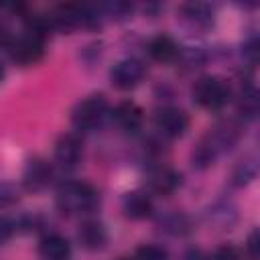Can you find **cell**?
I'll return each instance as SVG.
<instances>
[{"mask_svg": "<svg viewBox=\"0 0 260 260\" xmlns=\"http://www.w3.org/2000/svg\"><path fill=\"white\" fill-rule=\"evenodd\" d=\"M122 211L130 219H146L152 213V199L144 191H130L122 199Z\"/></svg>", "mask_w": 260, "mask_h": 260, "instance_id": "8fae6325", "label": "cell"}, {"mask_svg": "<svg viewBox=\"0 0 260 260\" xmlns=\"http://www.w3.org/2000/svg\"><path fill=\"white\" fill-rule=\"evenodd\" d=\"M106 112H108L106 98L102 93H91L75 104V108L71 112V122L79 130H91V128L100 126Z\"/></svg>", "mask_w": 260, "mask_h": 260, "instance_id": "3957f363", "label": "cell"}, {"mask_svg": "<svg viewBox=\"0 0 260 260\" xmlns=\"http://www.w3.org/2000/svg\"><path fill=\"white\" fill-rule=\"evenodd\" d=\"M185 260H211V256H207V254L201 252V250H191V252H187Z\"/></svg>", "mask_w": 260, "mask_h": 260, "instance_id": "d4e9b609", "label": "cell"}, {"mask_svg": "<svg viewBox=\"0 0 260 260\" xmlns=\"http://www.w3.org/2000/svg\"><path fill=\"white\" fill-rule=\"evenodd\" d=\"M211 260H240V254L236 252V248L232 246H221L213 256Z\"/></svg>", "mask_w": 260, "mask_h": 260, "instance_id": "7402d4cb", "label": "cell"}, {"mask_svg": "<svg viewBox=\"0 0 260 260\" xmlns=\"http://www.w3.org/2000/svg\"><path fill=\"white\" fill-rule=\"evenodd\" d=\"M10 43H12L10 30H8L4 24H0V47H10Z\"/></svg>", "mask_w": 260, "mask_h": 260, "instance_id": "cb8c5ba5", "label": "cell"}, {"mask_svg": "<svg viewBox=\"0 0 260 260\" xmlns=\"http://www.w3.org/2000/svg\"><path fill=\"white\" fill-rule=\"evenodd\" d=\"M81 156H83V142L77 134H73V132L63 134L55 142V160L61 167L71 169L81 160Z\"/></svg>", "mask_w": 260, "mask_h": 260, "instance_id": "9c48e42d", "label": "cell"}, {"mask_svg": "<svg viewBox=\"0 0 260 260\" xmlns=\"http://www.w3.org/2000/svg\"><path fill=\"white\" fill-rule=\"evenodd\" d=\"M2 79H4V65L0 63V81H2Z\"/></svg>", "mask_w": 260, "mask_h": 260, "instance_id": "484cf974", "label": "cell"}, {"mask_svg": "<svg viewBox=\"0 0 260 260\" xmlns=\"http://www.w3.org/2000/svg\"><path fill=\"white\" fill-rule=\"evenodd\" d=\"M53 181V167L41 156H32L22 171V185L28 191H43Z\"/></svg>", "mask_w": 260, "mask_h": 260, "instance_id": "52a82bcc", "label": "cell"}, {"mask_svg": "<svg viewBox=\"0 0 260 260\" xmlns=\"http://www.w3.org/2000/svg\"><path fill=\"white\" fill-rule=\"evenodd\" d=\"M114 120H116V124H118L122 130H126V132H136V130H140L144 116H142V110H140L134 102H122V104H118L116 110H114Z\"/></svg>", "mask_w": 260, "mask_h": 260, "instance_id": "4fadbf2b", "label": "cell"}, {"mask_svg": "<svg viewBox=\"0 0 260 260\" xmlns=\"http://www.w3.org/2000/svg\"><path fill=\"white\" fill-rule=\"evenodd\" d=\"M181 14L195 26H209L213 22V10L203 2H189L181 6Z\"/></svg>", "mask_w": 260, "mask_h": 260, "instance_id": "9a60e30c", "label": "cell"}, {"mask_svg": "<svg viewBox=\"0 0 260 260\" xmlns=\"http://www.w3.org/2000/svg\"><path fill=\"white\" fill-rule=\"evenodd\" d=\"M146 185L156 195H171L181 185V175L167 165H154L146 175Z\"/></svg>", "mask_w": 260, "mask_h": 260, "instance_id": "ba28073f", "label": "cell"}, {"mask_svg": "<svg viewBox=\"0 0 260 260\" xmlns=\"http://www.w3.org/2000/svg\"><path fill=\"white\" fill-rule=\"evenodd\" d=\"M240 112L246 118H254L258 114V93L254 89H248L240 98Z\"/></svg>", "mask_w": 260, "mask_h": 260, "instance_id": "ac0fdd59", "label": "cell"}, {"mask_svg": "<svg viewBox=\"0 0 260 260\" xmlns=\"http://www.w3.org/2000/svg\"><path fill=\"white\" fill-rule=\"evenodd\" d=\"M77 240L85 250H102L104 244L108 242V234L102 221L98 219H87L79 225Z\"/></svg>", "mask_w": 260, "mask_h": 260, "instance_id": "7c38bea8", "label": "cell"}, {"mask_svg": "<svg viewBox=\"0 0 260 260\" xmlns=\"http://www.w3.org/2000/svg\"><path fill=\"white\" fill-rule=\"evenodd\" d=\"M10 57L20 63V65H32L37 61L43 59L45 55V37L43 35H37L32 30H24L20 37L12 39L10 47Z\"/></svg>", "mask_w": 260, "mask_h": 260, "instance_id": "277c9868", "label": "cell"}, {"mask_svg": "<svg viewBox=\"0 0 260 260\" xmlns=\"http://www.w3.org/2000/svg\"><path fill=\"white\" fill-rule=\"evenodd\" d=\"M148 53L154 61L171 63L179 57V45L169 35H158L148 43Z\"/></svg>", "mask_w": 260, "mask_h": 260, "instance_id": "5bb4252c", "label": "cell"}, {"mask_svg": "<svg viewBox=\"0 0 260 260\" xmlns=\"http://www.w3.org/2000/svg\"><path fill=\"white\" fill-rule=\"evenodd\" d=\"M232 98V89L225 79L207 75L195 81L193 85V100L205 110H221Z\"/></svg>", "mask_w": 260, "mask_h": 260, "instance_id": "7a4b0ae2", "label": "cell"}, {"mask_svg": "<svg viewBox=\"0 0 260 260\" xmlns=\"http://www.w3.org/2000/svg\"><path fill=\"white\" fill-rule=\"evenodd\" d=\"M14 230H16V223H14L12 219H8V217L0 215V246H2V244H6V242L12 238Z\"/></svg>", "mask_w": 260, "mask_h": 260, "instance_id": "ffe728a7", "label": "cell"}, {"mask_svg": "<svg viewBox=\"0 0 260 260\" xmlns=\"http://www.w3.org/2000/svg\"><path fill=\"white\" fill-rule=\"evenodd\" d=\"M18 201V189L12 185V183H6V181H0V209L4 207H10Z\"/></svg>", "mask_w": 260, "mask_h": 260, "instance_id": "d6986e66", "label": "cell"}, {"mask_svg": "<svg viewBox=\"0 0 260 260\" xmlns=\"http://www.w3.org/2000/svg\"><path fill=\"white\" fill-rule=\"evenodd\" d=\"M100 205V193L85 181H65L57 189V207L67 215L91 213Z\"/></svg>", "mask_w": 260, "mask_h": 260, "instance_id": "6da1fadb", "label": "cell"}, {"mask_svg": "<svg viewBox=\"0 0 260 260\" xmlns=\"http://www.w3.org/2000/svg\"><path fill=\"white\" fill-rule=\"evenodd\" d=\"M41 260H71V244L59 234H49L39 242Z\"/></svg>", "mask_w": 260, "mask_h": 260, "instance_id": "30bf717a", "label": "cell"}, {"mask_svg": "<svg viewBox=\"0 0 260 260\" xmlns=\"http://www.w3.org/2000/svg\"><path fill=\"white\" fill-rule=\"evenodd\" d=\"M104 10L108 12V16H126L128 12H132V6L126 2H114V4H106Z\"/></svg>", "mask_w": 260, "mask_h": 260, "instance_id": "44dd1931", "label": "cell"}, {"mask_svg": "<svg viewBox=\"0 0 260 260\" xmlns=\"http://www.w3.org/2000/svg\"><path fill=\"white\" fill-rule=\"evenodd\" d=\"M256 242H258V232L254 230V232L250 234V240H248V252H250V256H252V258H256V256H258V252H256L258 244H256Z\"/></svg>", "mask_w": 260, "mask_h": 260, "instance_id": "603a6c76", "label": "cell"}, {"mask_svg": "<svg viewBox=\"0 0 260 260\" xmlns=\"http://www.w3.org/2000/svg\"><path fill=\"white\" fill-rule=\"evenodd\" d=\"M154 126L165 138H179L189 128V118L175 106H165L154 114Z\"/></svg>", "mask_w": 260, "mask_h": 260, "instance_id": "8992f818", "label": "cell"}, {"mask_svg": "<svg viewBox=\"0 0 260 260\" xmlns=\"http://www.w3.org/2000/svg\"><path fill=\"white\" fill-rule=\"evenodd\" d=\"M134 260H169V252L156 244H144L136 250Z\"/></svg>", "mask_w": 260, "mask_h": 260, "instance_id": "e0dca14e", "label": "cell"}, {"mask_svg": "<svg viewBox=\"0 0 260 260\" xmlns=\"http://www.w3.org/2000/svg\"><path fill=\"white\" fill-rule=\"evenodd\" d=\"M146 67L140 59L126 57L110 69V81L116 89H132L144 79Z\"/></svg>", "mask_w": 260, "mask_h": 260, "instance_id": "5b68a950", "label": "cell"}, {"mask_svg": "<svg viewBox=\"0 0 260 260\" xmlns=\"http://www.w3.org/2000/svg\"><path fill=\"white\" fill-rule=\"evenodd\" d=\"M160 225L165 232H171V234H185L189 230V221L185 215L181 213H171L167 215L165 219H160Z\"/></svg>", "mask_w": 260, "mask_h": 260, "instance_id": "2e32d148", "label": "cell"}, {"mask_svg": "<svg viewBox=\"0 0 260 260\" xmlns=\"http://www.w3.org/2000/svg\"><path fill=\"white\" fill-rule=\"evenodd\" d=\"M118 260H134V258H118Z\"/></svg>", "mask_w": 260, "mask_h": 260, "instance_id": "4316f807", "label": "cell"}]
</instances>
